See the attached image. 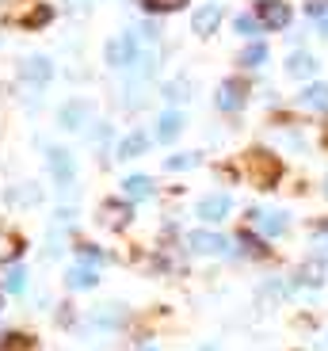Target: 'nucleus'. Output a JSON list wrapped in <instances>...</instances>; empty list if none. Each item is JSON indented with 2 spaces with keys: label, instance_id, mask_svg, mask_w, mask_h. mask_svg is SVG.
Listing matches in <instances>:
<instances>
[{
  "label": "nucleus",
  "instance_id": "f257e3e1",
  "mask_svg": "<svg viewBox=\"0 0 328 351\" xmlns=\"http://www.w3.org/2000/svg\"><path fill=\"white\" fill-rule=\"evenodd\" d=\"M244 172H249V180L256 187H275L283 168H279V160L267 149H252V153H244Z\"/></svg>",
  "mask_w": 328,
  "mask_h": 351
},
{
  "label": "nucleus",
  "instance_id": "f03ea898",
  "mask_svg": "<svg viewBox=\"0 0 328 351\" xmlns=\"http://www.w3.org/2000/svg\"><path fill=\"white\" fill-rule=\"evenodd\" d=\"M107 62L115 65V69H130L134 62H145L142 50H138V35L126 31V35L111 38V43H107Z\"/></svg>",
  "mask_w": 328,
  "mask_h": 351
},
{
  "label": "nucleus",
  "instance_id": "7ed1b4c3",
  "mask_svg": "<svg viewBox=\"0 0 328 351\" xmlns=\"http://www.w3.org/2000/svg\"><path fill=\"white\" fill-rule=\"evenodd\" d=\"M256 19L267 27V31H283L290 23V8H286L283 0H260L256 4Z\"/></svg>",
  "mask_w": 328,
  "mask_h": 351
},
{
  "label": "nucleus",
  "instance_id": "20e7f679",
  "mask_svg": "<svg viewBox=\"0 0 328 351\" xmlns=\"http://www.w3.org/2000/svg\"><path fill=\"white\" fill-rule=\"evenodd\" d=\"M187 245L195 248V252H206V256H214V252H229V241L218 237V233H206V229H195V233H187Z\"/></svg>",
  "mask_w": 328,
  "mask_h": 351
},
{
  "label": "nucleus",
  "instance_id": "39448f33",
  "mask_svg": "<svg viewBox=\"0 0 328 351\" xmlns=\"http://www.w3.org/2000/svg\"><path fill=\"white\" fill-rule=\"evenodd\" d=\"M229 206H233L229 195H206V199L199 202V210H195V214H199L203 221H222L225 214H229Z\"/></svg>",
  "mask_w": 328,
  "mask_h": 351
},
{
  "label": "nucleus",
  "instance_id": "423d86ee",
  "mask_svg": "<svg viewBox=\"0 0 328 351\" xmlns=\"http://www.w3.org/2000/svg\"><path fill=\"white\" fill-rule=\"evenodd\" d=\"M244 96H249V88L240 84V80H225V84L218 88V107H222V111H237V107L244 104Z\"/></svg>",
  "mask_w": 328,
  "mask_h": 351
},
{
  "label": "nucleus",
  "instance_id": "0eeeda50",
  "mask_svg": "<svg viewBox=\"0 0 328 351\" xmlns=\"http://www.w3.org/2000/svg\"><path fill=\"white\" fill-rule=\"evenodd\" d=\"M218 23H222V8H218V4H203V8L191 16V27H195L199 35H214Z\"/></svg>",
  "mask_w": 328,
  "mask_h": 351
},
{
  "label": "nucleus",
  "instance_id": "6e6552de",
  "mask_svg": "<svg viewBox=\"0 0 328 351\" xmlns=\"http://www.w3.org/2000/svg\"><path fill=\"white\" fill-rule=\"evenodd\" d=\"M46 157H50V172H53V180H58L62 187H69V184H73V157H69L65 149H50Z\"/></svg>",
  "mask_w": 328,
  "mask_h": 351
},
{
  "label": "nucleus",
  "instance_id": "1a4fd4ad",
  "mask_svg": "<svg viewBox=\"0 0 328 351\" xmlns=\"http://www.w3.org/2000/svg\"><path fill=\"white\" fill-rule=\"evenodd\" d=\"M88 111H92V107L84 104V99H69V104L62 107V126H65V130H77V126H84Z\"/></svg>",
  "mask_w": 328,
  "mask_h": 351
},
{
  "label": "nucleus",
  "instance_id": "9d476101",
  "mask_svg": "<svg viewBox=\"0 0 328 351\" xmlns=\"http://www.w3.org/2000/svg\"><path fill=\"white\" fill-rule=\"evenodd\" d=\"M179 130H184V114L179 111H164L157 119V141H176Z\"/></svg>",
  "mask_w": 328,
  "mask_h": 351
},
{
  "label": "nucleus",
  "instance_id": "9b49d317",
  "mask_svg": "<svg viewBox=\"0 0 328 351\" xmlns=\"http://www.w3.org/2000/svg\"><path fill=\"white\" fill-rule=\"evenodd\" d=\"M96 267H92V263H77V267H73L69 275H65V282H69L73 290H88V287H96Z\"/></svg>",
  "mask_w": 328,
  "mask_h": 351
},
{
  "label": "nucleus",
  "instance_id": "f8f14e48",
  "mask_svg": "<svg viewBox=\"0 0 328 351\" xmlns=\"http://www.w3.org/2000/svg\"><path fill=\"white\" fill-rule=\"evenodd\" d=\"M123 195H126L130 202L149 199V195H153V180H149V176H130V180L123 184Z\"/></svg>",
  "mask_w": 328,
  "mask_h": 351
},
{
  "label": "nucleus",
  "instance_id": "ddd939ff",
  "mask_svg": "<svg viewBox=\"0 0 328 351\" xmlns=\"http://www.w3.org/2000/svg\"><path fill=\"white\" fill-rule=\"evenodd\" d=\"M19 73H23L27 80H38V84H46V80H50V73H53V65L46 62V58H27V62L19 65Z\"/></svg>",
  "mask_w": 328,
  "mask_h": 351
},
{
  "label": "nucleus",
  "instance_id": "4468645a",
  "mask_svg": "<svg viewBox=\"0 0 328 351\" xmlns=\"http://www.w3.org/2000/svg\"><path fill=\"white\" fill-rule=\"evenodd\" d=\"M126 221H130V199L126 202H103V226L118 229V226H126Z\"/></svg>",
  "mask_w": 328,
  "mask_h": 351
},
{
  "label": "nucleus",
  "instance_id": "2eb2a0df",
  "mask_svg": "<svg viewBox=\"0 0 328 351\" xmlns=\"http://www.w3.org/2000/svg\"><path fill=\"white\" fill-rule=\"evenodd\" d=\"M252 221H256L264 233H286V226H290L286 214H264V210H252Z\"/></svg>",
  "mask_w": 328,
  "mask_h": 351
},
{
  "label": "nucleus",
  "instance_id": "dca6fc26",
  "mask_svg": "<svg viewBox=\"0 0 328 351\" xmlns=\"http://www.w3.org/2000/svg\"><path fill=\"white\" fill-rule=\"evenodd\" d=\"M149 149V138H145V134H126L123 141H118V157H142V153Z\"/></svg>",
  "mask_w": 328,
  "mask_h": 351
},
{
  "label": "nucleus",
  "instance_id": "f3484780",
  "mask_svg": "<svg viewBox=\"0 0 328 351\" xmlns=\"http://www.w3.org/2000/svg\"><path fill=\"white\" fill-rule=\"evenodd\" d=\"M286 73L290 77H313L317 73V58L313 53H294L290 62H286Z\"/></svg>",
  "mask_w": 328,
  "mask_h": 351
},
{
  "label": "nucleus",
  "instance_id": "a211bd4d",
  "mask_svg": "<svg viewBox=\"0 0 328 351\" xmlns=\"http://www.w3.org/2000/svg\"><path fill=\"white\" fill-rule=\"evenodd\" d=\"M12 19H19L23 27H42V23H50V8L38 4V8H27V12H12Z\"/></svg>",
  "mask_w": 328,
  "mask_h": 351
},
{
  "label": "nucleus",
  "instance_id": "6ab92c4d",
  "mask_svg": "<svg viewBox=\"0 0 328 351\" xmlns=\"http://www.w3.org/2000/svg\"><path fill=\"white\" fill-rule=\"evenodd\" d=\"M302 104L313 107V111H325V107H328V84H310L302 92Z\"/></svg>",
  "mask_w": 328,
  "mask_h": 351
},
{
  "label": "nucleus",
  "instance_id": "aec40b11",
  "mask_svg": "<svg viewBox=\"0 0 328 351\" xmlns=\"http://www.w3.org/2000/svg\"><path fill=\"white\" fill-rule=\"evenodd\" d=\"M267 62V46L264 43H249L244 46V53H240V65H249V69H256V65Z\"/></svg>",
  "mask_w": 328,
  "mask_h": 351
},
{
  "label": "nucleus",
  "instance_id": "412c9836",
  "mask_svg": "<svg viewBox=\"0 0 328 351\" xmlns=\"http://www.w3.org/2000/svg\"><path fill=\"white\" fill-rule=\"evenodd\" d=\"M260 19L256 16H237V35H244V38H256L260 35Z\"/></svg>",
  "mask_w": 328,
  "mask_h": 351
},
{
  "label": "nucleus",
  "instance_id": "4be33fe9",
  "mask_svg": "<svg viewBox=\"0 0 328 351\" xmlns=\"http://www.w3.org/2000/svg\"><path fill=\"white\" fill-rule=\"evenodd\" d=\"M4 287H8V294H23V287H27V271H23V267H12L8 279H4Z\"/></svg>",
  "mask_w": 328,
  "mask_h": 351
},
{
  "label": "nucleus",
  "instance_id": "5701e85b",
  "mask_svg": "<svg viewBox=\"0 0 328 351\" xmlns=\"http://www.w3.org/2000/svg\"><path fill=\"white\" fill-rule=\"evenodd\" d=\"M142 4H145L149 12H157V16H160V12H179L187 0H142Z\"/></svg>",
  "mask_w": 328,
  "mask_h": 351
},
{
  "label": "nucleus",
  "instance_id": "b1692460",
  "mask_svg": "<svg viewBox=\"0 0 328 351\" xmlns=\"http://www.w3.org/2000/svg\"><path fill=\"white\" fill-rule=\"evenodd\" d=\"M199 165V153H184V157H168L172 172H184V168H195Z\"/></svg>",
  "mask_w": 328,
  "mask_h": 351
},
{
  "label": "nucleus",
  "instance_id": "393cba45",
  "mask_svg": "<svg viewBox=\"0 0 328 351\" xmlns=\"http://www.w3.org/2000/svg\"><path fill=\"white\" fill-rule=\"evenodd\" d=\"M4 351H35V343L16 332V336H8V340H4Z\"/></svg>",
  "mask_w": 328,
  "mask_h": 351
},
{
  "label": "nucleus",
  "instance_id": "a878e982",
  "mask_svg": "<svg viewBox=\"0 0 328 351\" xmlns=\"http://www.w3.org/2000/svg\"><path fill=\"white\" fill-rule=\"evenodd\" d=\"M305 12H310L313 19H325L328 16V0H305Z\"/></svg>",
  "mask_w": 328,
  "mask_h": 351
},
{
  "label": "nucleus",
  "instance_id": "bb28decb",
  "mask_svg": "<svg viewBox=\"0 0 328 351\" xmlns=\"http://www.w3.org/2000/svg\"><path fill=\"white\" fill-rule=\"evenodd\" d=\"M19 252V245L12 237H0V260H12V256Z\"/></svg>",
  "mask_w": 328,
  "mask_h": 351
},
{
  "label": "nucleus",
  "instance_id": "cd10ccee",
  "mask_svg": "<svg viewBox=\"0 0 328 351\" xmlns=\"http://www.w3.org/2000/svg\"><path fill=\"white\" fill-rule=\"evenodd\" d=\"M305 279H310V282H320V263H317V260L305 263Z\"/></svg>",
  "mask_w": 328,
  "mask_h": 351
},
{
  "label": "nucleus",
  "instance_id": "c85d7f7f",
  "mask_svg": "<svg viewBox=\"0 0 328 351\" xmlns=\"http://www.w3.org/2000/svg\"><path fill=\"white\" fill-rule=\"evenodd\" d=\"M164 96H168V99H179V96H184V84H168V88H164Z\"/></svg>",
  "mask_w": 328,
  "mask_h": 351
},
{
  "label": "nucleus",
  "instance_id": "c756f323",
  "mask_svg": "<svg viewBox=\"0 0 328 351\" xmlns=\"http://www.w3.org/2000/svg\"><path fill=\"white\" fill-rule=\"evenodd\" d=\"M320 35H328V16H325V19H320Z\"/></svg>",
  "mask_w": 328,
  "mask_h": 351
},
{
  "label": "nucleus",
  "instance_id": "7c9ffc66",
  "mask_svg": "<svg viewBox=\"0 0 328 351\" xmlns=\"http://www.w3.org/2000/svg\"><path fill=\"white\" fill-rule=\"evenodd\" d=\"M320 233H325V237H328V221H325V226H320Z\"/></svg>",
  "mask_w": 328,
  "mask_h": 351
},
{
  "label": "nucleus",
  "instance_id": "2f4dec72",
  "mask_svg": "<svg viewBox=\"0 0 328 351\" xmlns=\"http://www.w3.org/2000/svg\"><path fill=\"white\" fill-rule=\"evenodd\" d=\"M142 351H157V348H142Z\"/></svg>",
  "mask_w": 328,
  "mask_h": 351
},
{
  "label": "nucleus",
  "instance_id": "473e14b6",
  "mask_svg": "<svg viewBox=\"0 0 328 351\" xmlns=\"http://www.w3.org/2000/svg\"><path fill=\"white\" fill-rule=\"evenodd\" d=\"M203 351H218V348H203Z\"/></svg>",
  "mask_w": 328,
  "mask_h": 351
},
{
  "label": "nucleus",
  "instance_id": "72a5a7b5",
  "mask_svg": "<svg viewBox=\"0 0 328 351\" xmlns=\"http://www.w3.org/2000/svg\"><path fill=\"white\" fill-rule=\"evenodd\" d=\"M325 138H328V130H325Z\"/></svg>",
  "mask_w": 328,
  "mask_h": 351
}]
</instances>
